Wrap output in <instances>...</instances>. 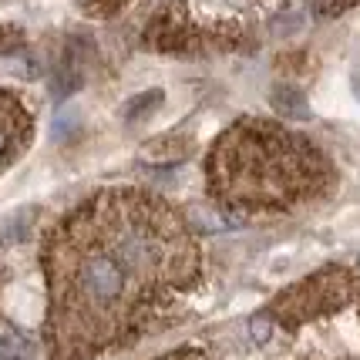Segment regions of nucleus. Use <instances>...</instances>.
<instances>
[{
  "label": "nucleus",
  "mask_w": 360,
  "mask_h": 360,
  "mask_svg": "<svg viewBox=\"0 0 360 360\" xmlns=\"http://www.w3.org/2000/svg\"><path fill=\"white\" fill-rule=\"evenodd\" d=\"M34 118L14 91L0 88V172L14 165L17 155L31 145Z\"/></svg>",
  "instance_id": "nucleus-5"
},
{
  "label": "nucleus",
  "mask_w": 360,
  "mask_h": 360,
  "mask_svg": "<svg viewBox=\"0 0 360 360\" xmlns=\"http://www.w3.org/2000/svg\"><path fill=\"white\" fill-rule=\"evenodd\" d=\"M354 4H357V0H320V11H323V14H344L347 7H354Z\"/></svg>",
  "instance_id": "nucleus-13"
},
{
  "label": "nucleus",
  "mask_w": 360,
  "mask_h": 360,
  "mask_svg": "<svg viewBox=\"0 0 360 360\" xmlns=\"http://www.w3.org/2000/svg\"><path fill=\"white\" fill-rule=\"evenodd\" d=\"M357 266H360V259H357Z\"/></svg>",
  "instance_id": "nucleus-15"
},
{
  "label": "nucleus",
  "mask_w": 360,
  "mask_h": 360,
  "mask_svg": "<svg viewBox=\"0 0 360 360\" xmlns=\"http://www.w3.org/2000/svg\"><path fill=\"white\" fill-rule=\"evenodd\" d=\"M354 276L340 266H327L314 273L310 280L297 283L290 290H283L280 297L273 300L266 314L273 320H280L283 327H300L303 320H314V316H323V314H333L340 310L344 303H350L354 297Z\"/></svg>",
  "instance_id": "nucleus-3"
},
{
  "label": "nucleus",
  "mask_w": 360,
  "mask_h": 360,
  "mask_svg": "<svg viewBox=\"0 0 360 360\" xmlns=\"http://www.w3.org/2000/svg\"><path fill=\"white\" fill-rule=\"evenodd\" d=\"M307 141L263 118H243L222 131L205 158L209 195L229 212H273L300 202L320 179Z\"/></svg>",
  "instance_id": "nucleus-2"
},
{
  "label": "nucleus",
  "mask_w": 360,
  "mask_h": 360,
  "mask_svg": "<svg viewBox=\"0 0 360 360\" xmlns=\"http://www.w3.org/2000/svg\"><path fill=\"white\" fill-rule=\"evenodd\" d=\"M269 105H273L276 115H283V118H303V122L310 118V105H307L303 91L293 88V84H276L273 94H269Z\"/></svg>",
  "instance_id": "nucleus-6"
},
{
  "label": "nucleus",
  "mask_w": 360,
  "mask_h": 360,
  "mask_svg": "<svg viewBox=\"0 0 360 360\" xmlns=\"http://www.w3.org/2000/svg\"><path fill=\"white\" fill-rule=\"evenodd\" d=\"M14 47H20V31L17 27H0V54H11Z\"/></svg>",
  "instance_id": "nucleus-12"
},
{
  "label": "nucleus",
  "mask_w": 360,
  "mask_h": 360,
  "mask_svg": "<svg viewBox=\"0 0 360 360\" xmlns=\"http://www.w3.org/2000/svg\"><path fill=\"white\" fill-rule=\"evenodd\" d=\"M145 44L162 54H188L199 47V31H195L182 0H165L152 14L148 27H145Z\"/></svg>",
  "instance_id": "nucleus-4"
},
{
  "label": "nucleus",
  "mask_w": 360,
  "mask_h": 360,
  "mask_svg": "<svg viewBox=\"0 0 360 360\" xmlns=\"http://www.w3.org/2000/svg\"><path fill=\"white\" fill-rule=\"evenodd\" d=\"M155 105H162V91H145V94H139V98H131L125 105V122H139L145 115H152Z\"/></svg>",
  "instance_id": "nucleus-8"
},
{
  "label": "nucleus",
  "mask_w": 360,
  "mask_h": 360,
  "mask_svg": "<svg viewBox=\"0 0 360 360\" xmlns=\"http://www.w3.org/2000/svg\"><path fill=\"white\" fill-rule=\"evenodd\" d=\"M250 333H252V340L256 344H266L269 337H273V316L263 310V314H256L250 320Z\"/></svg>",
  "instance_id": "nucleus-10"
},
{
  "label": "nucleus",
  "mask_w": 360,
  "mask_h": 360,
  "mask_svg": "<svg viewBox=\"0 0 360 360\" xmlns=\"http://www.w3.org/2000/svg\"><path fill=\"white\" fill-rule=\"evenodd\" d=\"M31 357V344L14 333V330H7L4 337H0V360H27Z\"/></svg>",
  "instance_id": "nucleus-9"
},
{
  "label": "nucleus",
  "mask_w": 360,
  "mask_h": 360,
  "mask_svg": "<svg viewBox=\"0 0 360 360\" xmlns=\"http://www.w3.org/2000/svg\"><path fill=\"white\" fill-rule=\"evenodd\" d=\"M354 94H357V101H360V78H354Z\"/></svg>",
  "instance_id": "nucleus-14"
},
{
  "label": "nucleus",
  "mask_w": 360,
  "mask_h": 360,
  "mask_svg": "<svg viewBox=\"0 0 360 360\" xmlns=\"http://www.w3.org/2000/svg\"><path fill=\"white\" fill-rule=\"evenodd\" d=\"M155 360H209V357H205V350H199V347H179V350L162 354V357H155Z\"/></svg>",
  "instance_id": "nucleus-11"
},
{
  "label": "nucleus",
  "mask_w": 360,
  "mask_h": 360,
  "mask_svg": "<svg viewBox=\"0 0 360 360\" xmlns=\"http://www.w3.org/2000/svg\"><path fill=\"white\" fill-rule=\"evenodd\" d=\"M47 360H98L162 327L202 280L188 219L145 188H101L47 229Z\"/></svg>",
  "instance_id": "nucleus-1"
},
{
  "label": "nucleus",
  "mask_w": 360,
  "mask_h": 360,
  "mask_svg": "<svg viewBox=\"0 0 360 360\" xmlns=\"http://www.w3.org/2000/svg\"><path fill=\"white\" fill-rule=\"evenodd\" d=\"M128 4H131V0H78L81 14L94 17V20H108V17L122 14Z\"/></svg>",
  "instance_id": "nucleus-7"
}]
</instances>
